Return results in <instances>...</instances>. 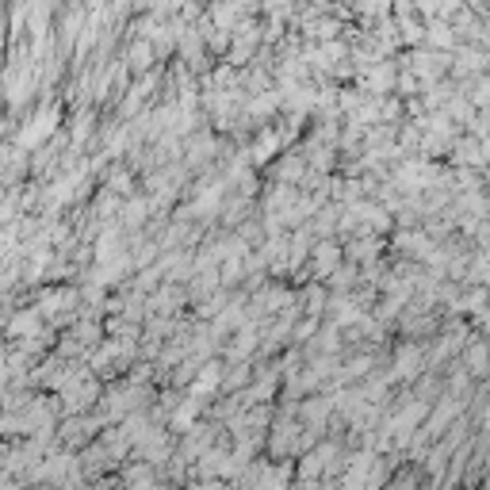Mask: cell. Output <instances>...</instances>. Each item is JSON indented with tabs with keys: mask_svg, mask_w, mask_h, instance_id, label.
Wrapping results in <instances>:
<instances>
[{
	"mask_svg": "<svg viewBox=\"0 0 490 490\" xmlns=\"http://www.w3.org/2000/svg\"><path fill=\"white\" fill-rule=\"evenodd\" d=\"M54 119H58V111H42V115L35 119V127H27V130H23V146H39L42 138L54 130Z\"/></svg>",
	"mask_w": 490,
	"mask_h": 490,
	"instance_id": "1",
	"label": "cell"
}]
</instances>
